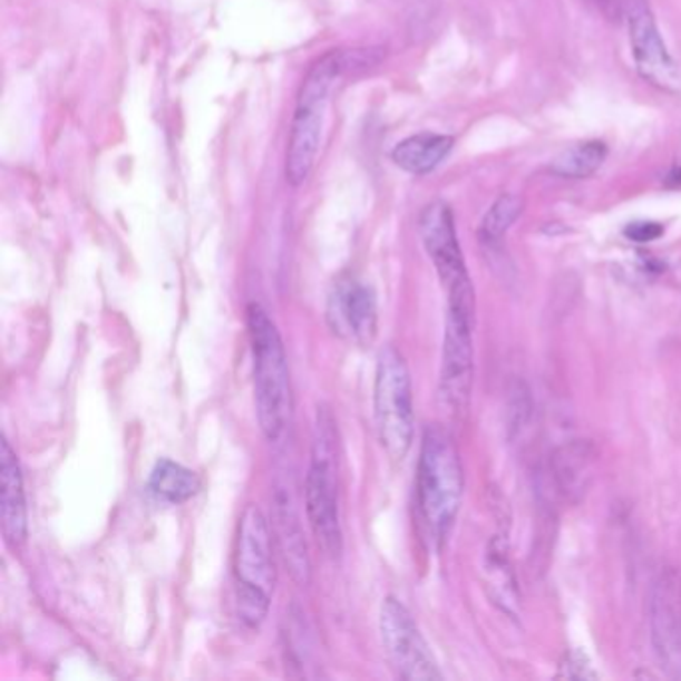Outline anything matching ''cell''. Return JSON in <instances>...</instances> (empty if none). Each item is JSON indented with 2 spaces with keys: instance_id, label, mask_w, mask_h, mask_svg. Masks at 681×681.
Listing matches in <instances>:
<instances>
[{
  "instance_id": "obj_4",
  "label": "cell",
  "mask_w": 681,
  "mask_h": 681,
  "mask_svg": "<svg viewBox=\"0 0 681 681\" xmlns=\"http://www.w3.org/2000/svg\"><path fill=\"white\" fill-rule=\"evenodd\" d=\"M337 424L327 408H318L312 458L307 474V514L318 546L330 557L342 552L338 509Z\"/></svg>"
},
{
  "instance_id": "obj_16",
  "label": "cell",
  "mask_w": 681,
  "mask_h": 681,
  "mask_svg": "<svg viewBox=\"0 0 681 681\" xmlns=\"http://www.w3.org/2000/svg\"><path fill=\"white\" fill-rule=\"evenodd\" d=\"M451 148V136L422 133L398 143L392 150V160L406 173L428 174L450 154Z\"/></svg>"
},
{
  "instance_id": "obj_21",
  "label": "cell",
  "mask_w": 681,
  "mask_h": 681,
  "mask_svg": "<svg viewBox=\"0 0 681 681\" xmlns=\"http://www.w3.org/2000/svg\"><path fill=\"white\" fill-rule=\"evenodd\" d=\"M584 662L585 655H582V653H577V655H570V658H567V663H570V668H567V665H562V670H566L567 672V670H572V668H580V665H582V663ZM580 675H582V678H594L592 673L585 672L576 673V678H580ZM567 678H574V673H567Z\"/></svg>"
},
{
  "instance_id": "obj_17",
  "label": "cell",
  "mask_w": 681,
  "mask_h": 681,
  "mask_svg": "<svg viewBox=\"0 0 681 681\" xmlns=\"http://www.w3.org/2000/svg\"><path fill=\"white\" fill-rule=\"evenodd\" d=\"M148 488L153 489L158 498L181 504L186 499L194 498L201 489V480L193 470L184 468L181 464L173 460L156 461L153 471H150V480Z\"/></svg>"
},
{
  "instance_id": "obj_15",
  "label": "cell",
  "mask_w": 681,
  "mask_h": 681,
  "mask_svg": "<svg viewBox=\"0 0 681 681\" xmlns=\"http://www.w3.org/2000/svg\"><path fill=\"white\" fill-rule=\"evenodd\" d=\"M595 451L587 441H572L554 456L560 492L570 499H580L594 478Z\"/></svg>"
},
{
  "instance_id": "obj_14",
  "label": "cell",
  "mask_w": 681,
  "mask_h": 681,
  "mask_svg": "<svg viewBox=\"0 0 681 681\" xmlns=\"http://www.w3.org/2000/svg\"><path fill=\"white\" fill-rule=\"evenodd\" d=\"M274 524H276L280 552L289 566L290 574L298 584H307L310 577L307 542L300 528V519H298L292 496L284 488L276 489V496H274Z\"/></svg>"
},
{
  "instance_id": "obj_10",
  "label": "cell",
  "mask_w": 681,
  "mask_h": 681,
  "mask_svg": "<svg viewBox=\"0 0 681 681\" xmlns=\"http://www.w3.org/2000/svg\"><path fill=\"white\" fill-rule=\"evenodd\" d=\"M625 9H628L630 42L638 72L642 75L643 80H648L663 93L680 95V68L663 42L650 4L645 0H628Z\"/></svg>"
},
{
  "instance_id": "obj_5",
  "label": "cell",
  "mask_w": 681,
  "mask_h": 681,
  "mask_svg": "<svg viewBox=\"0 0 681 681\" xmlns=\"http://www.w3.org/2000/svg\"><path fill=\"white\" fill-rule=\"evenodd\" d=\"M374 418L386 454L392 460H403L414 440L412 380L403 356L393 346H386L378 356Z\"/></svg>"
},
{
  "instance_id": "obj_3",
  "label": "cell",
  "mask_w": 681,
  "mask_h": 681,
  "mask_svg": "<svg viewBox=\"0 0 681 681\" xmlns=\"http://www.w3.org/2000/svg\"><path fill=\"white\" fill-rule=\"evenodd\" d=\"M249 334L254 362V398L260 428L270 441H280L292 420V388L279 328L260 304H250Z\"/></svg>"
},
{
  "instance_id": "obj_6",
  "label": "cell",
  "mask_w": 681,
  "mask_h": 681,
  "mask_svg": "<svg viewBox=\"0 0 681 681\" xmlns=\"http://www.w3.org/2000/svg\"><path fill=\"white\" fill-rule=\"evenodd\" d=\"M420 236L424 249L438 272L448 304L476 307L474 286L456 234L454 214L446 202L434 201L424 208L420 216Z\"/></svg>"
},
{
  "instance_id": "obj_23",
  "label": "cell",
  "mask_w": 681,
  "mask_h": 681,
  "mask_svg": "<svg viewBox=\"0 0 681 681\" xmlns=\"http://www.w3.org/2000/svg\"><path fill=\"white\" fill-rule=\"evenodd\" d=\"M594 2L600 9L604 10L605 14H610V17H612V10H617V2H615V0H594Z\"/></svg>"
},
{
  "instance_id": "obj_1",
  "label": "cell",
  "mask_w": 681,
  "mask_h": 681,
  "mask_svg": "<svg viewBox=\"0 0 681 681\" xmlns=\"http://www.w3.org/2000/svg\"><path fill=\"white\" fill-rule=\"evenodd\" d=\"M372 65L366 60L364 52H330L320 58L314 67L310 68L300 95H298L296 110L290 126L289 150H286V178L292 186L307 183L308 176L314 171L322 128L327 118L330 88L338 77L346 70L356 67Z\"/></svg>"
},
{
  "instance_id": "obj_7",
  "label": "cell",
  "mask_w": 681,
  "mask_h": 681,
  "mask_svg": "<svg viewBox=\"0 0 681 681\" xmlns=\"http://www.w3.org/2000/svg\"><path fill=\"white\" fill-rule=\"evenodd\" d=\"M474 318L476 307L448 304L441 348L440 400L451 416L468 410L474 385Z\"/></svg>"
},
{
  "instance_id": "obj_8",
  "label": "cell",
  "mask_w": 681,
  "mask_h": 681,
  "mask_svg": "<svg viewBox=\"0 0 681 681\" xmlns=\"http://www.w3.org/2000/svg\"><path fill=\"white\" fill-rule=\"evenodd\" d=\"M380 638L388 660L402 680H441L438 663L412 614L396 597H386L380 610Z\"/></svg>"
},
{
  "instance_id": "obj_18",
  "label": "cell",
  "mask_w": 681,
  "mask_h": 681,
  "mask_svg": "<svg viewBox=\"0 0 681 681\" xmlns=\"http://www.w3.org/2000/svg\"><path fill=\"white\" fill-rule=\"evenodd\" d=\"M605 156H607V146L604 143L587 140L582 145L570 146L567 150L560 154L549 166V171L562 178L584 181L602 168Z\"/></svg>"
},
{
  "instance_id": "obj_19",
  "label": "cell",
  "mask_w": 681,
  "mask_h": 681,
  "mask_svg": "<svg viewBox=\"0 0 681 681\" xmlns=\"http://www.w3.org/2000/svg\"><path fill=\"white\" fill-rule=\"evenodd\" d=\"M524 212V201L516 194H502L498 201L492 204L488 214L484 216L480 224V241L484 244H496L506 236L512 224L518 221L519 214Z\"/></svg>"
},
{
  "instance_id": "obj_9",
  "label": "cell",
  "mask_w": 681,
  "mask_h": 681,
  "mask_svg": "<svg viewBox=\"0 0 681 681\" xmlns=\"http://www.w3.org/2000/svg\"><path fill=\"white\" fill-rule=\"evenodd\" d=\"M236 590L270 600L276 585V562L269 522L256 506L242 514L234 552Z\"/></svg>"
},
{
  "instance_id": "obj_12",
  "label": "cell",
  "mask_w": 681,
  "mask_h": 681,
  "mask_svg": "<svg viewBox=\"0 0 681 681\" xmlns=\"http://www.w3.org/2000/svg\"><path fill=\"white\" fill-rule=\"evenodd\" d=\"M650 632L662 668L681 675V574L663 570L650 595Z\"/></svg>"
},
{
  "instance_id": "obj_2",
  "label": "cell",
  "mask_w": 681,
  "mask_h": 681,
  "mask_svg": "<svg viewBox=\"0 0 681 681\" xmlns=\"http://www.w3.org/2000/svg\"><path fill=\"white\" fill-rule=\"evenodd\" d=\"M416 488L424 528L432 542L441 544L454 528L464 498L460 451L441 426L424 432Z\"/></svg>"
},
{
  "instance_id": "obj_13",
  "label": "cell",
  "mask_w": 681,
  "mask_h": 681,
  "mask_svg": "<svg viewBox=\"0 0 681 681\" xmlns=\"http://www.w3.org/2000/svg\"><path fill=\"white\" fill-rule=\"evenodd\" d=\"M0 519L9 546L19 547L27 539V502L19 461L9 441L0 444Z\"/></svg>"
},
{
  "instance_id": "obj_11",
  "label": "cell",
  "mask_w": 681,
  "mask_h": 681,
  "mask_svg": "<svg viewBox=\"0 0 681 681\" xmlns=\"http://www.w3.org/2000/svg\"><path fill=\"white\" fill-rule=\"evenodd\" d=\"M327 322L348 344H372L378 334V304L370 284L354 276H342L328 294Z\"/></svg>"
},
{
  "instance_id": "obj_22",
  "label": "cell",
  "mask_w": 681,
  "mask_h": 681,
  "mask_svg": "<svg viewBox=\"0 0 681 681\" xmlns=\"http://www.w3.org/2000/svg\"><path fill=\"white\" fill-rule=\"evenodd\" d=\"M665 184L670 188H681V164L673 166L672 173L668 174V178H665Z\"/></svg>"
},
{
  "instance_id": "obj_20",
  "label": "cell",
  "mask_w": 681,
  "mask_h": 681,
  "mask_svg": "<svg viewBox=\"0 0 681 681\" xmlns=\"http://www.w3.org/2000/svg\"><path fill=\"white\" fill-rule=\"evenodd\" d=\"M624 232L630 241L645 244V242H653L658 241V239H662L663 226L662 224H658V222H633Z\"/></svg>"
}]
</instances>
